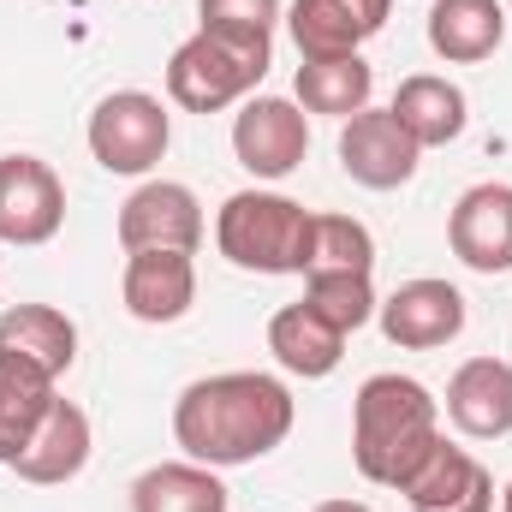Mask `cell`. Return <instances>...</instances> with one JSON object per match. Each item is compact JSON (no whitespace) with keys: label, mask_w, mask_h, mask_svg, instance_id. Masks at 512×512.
<instances>
[{"label":"cell","mask_w":512,"mask_h":512,"mask_svg":"<svg viewBox=\"0 0 512 512\" xmlns=\"http://www.w3.org/2000/svg\"><path fill=\"white\" fill-rule=\"evenodd\" d=\"M304 304L322 316V322H334L340 334H358L364 322H376V280L370 274H346V268H316V274H304Z\"/></svg>","instance_id":"24"},{"label":"cell","mask_w":512,"mask_h":512,"mask_svg":"<svg viewBox=\"0 0 512 512\" xmlns=\"http://www.w3.org/2000/svg\"><path fill=\"white\" fill-rule=\"evenodd\" d=\"M316 512H376V507H364V501H322Z\"/></svg>","instance_id":"27"},{"label":"cell","mask_w":512,"mask_h":512,"mask_svg":"<svg viewBox=\"0 0 512 512\" xmlns=\"http://www.w3.org/2000/svg\"><path fill=\"white\" fill-rule=\"evenodd\" d=\"M126 310L137 322H179L191 304H197V262L185 251H126Z\"/></svg>","instance_id":"15"},{"label":"cell","mask_w":512,"mask_h":512,"mask_svg":"<svg viewBox=\"0 0 512 512\" xmlns=\"http://www.w3.org/2000/svg\"><path fill=\"white\" fill-rule=\"evenodd\" d=\"M54 399L60 393H54V376L48 370L0 352V465H12L30 447V435L42 429V417H48Z\"/></svg>","instance_id":"21"},{"label":"cell","mask_w":512,"mask_h":512,"mask_svg":"<svg viewBox=\"0 0 512 512\" xmlns=\"http://www.w3.org/2000/svg\"><path fill=\"white\" fill-rule=\"evenodd\" d=\"M197 12H203V30L245 36V42H274V24H280V0H197Z\"/></svg>","instance_id":"26"},{"label":"cell","mask_w":512,"mask_h":512,"mask_svg":"<svg viewBox=\"0 0 512 512\" xmlns=\"http://www.w3.org/2000/svg\"><path fill=\"white\" fill-rule=\"evenodd\" d=\"M274 60V42H245V36H221V30H197L173 48L167 60V102L185 114H221L251 102Z\"/></svg>","instance_id":"4"},{"label":"cell","mask_w":512,"mask_h":512,"mask_svg":"<svg viewBox=\"0 0 512 512\" xmlns=\"http://www.w3.org/2000/svg\"><path fill=\"white\" fill-rule=\"evenodd\" d=\"M399 495L411 512H495V477L477 453H465L441 435L435 453L405 477Z\"/></svg>","instance_id":"12"},{"label":"cell","mask_w":512,"mask_h":512,"mask_svg":"<svg viewBox=\"0 0 512 512\" xmlns=\"http://www.w3.org/2000/svg\"><path fill=\"white\" fill-rule=\"evenodd\" d=\"M501 512H512V483H507V489H501Z\"/></svg>","instance_id":"28"},{"label":"cell","mask_w":512,"mask_h":512,"mask_svg":"<svg viewBox=\"0 0 512 512\" xmlns=\"http://www.w3.org/2000/svg\"><path fill=\"white\" fill-rule=\"evenodd\" d=\"M268 352H274L280 370H292V376H304V382H322V376L340 370L346 334H340L334 322H322V316L298 298V304L274 310V322H268Z\"/></svg>","instance_id":"17"},{"label":"cell","mask_w":512,"mask_h":512,"mask_svg":"<svg viewBox=\"0 0 512 512\" xmlns=\"http://www.w3.org/2000/svg\"><path fill=\"white\" fill-rule=\"evenodd\" d=\"M423 149L411 143V131L393 120V108H364L340 126V167L352 185L364 191H399L411 185Z\"/></svg>","instance_id":"10"},{"label":"cell","mask_w":512,"mask_h":512,"mask_svg":"<svg viewBox=\"0 0 512 512\" xmlns=\"http://www.w3.org/2000/svg\"><path fill=\"white\" fill-rule=\"evenodd\" d=\"M0 352H12L60 382L78 364V322L54 304H12L0 316Z\"/></svg>","instance_id":"18"},{"label":"cell","mask_w":512,"mask_h":512,"mask_svg":"<svg viewBox=\"0 0 512 512\" xmlns=\"http://www.w3.org/2000/svg\"><path fill=\"white\" fill-rule=\"evenodd\" d=\"M304 149H310V120L298 102L286 96H251L233 120V155L239 167L256 179H286L304 167Z\"/></svg>","instance_id":"9"},{"label":"cell","mask_w":512,"mask_h":512,"mask_svg":"<svg viewBox=\"0 0 512 512\" xmlns=\"http://www.w3.org/2000/svg\"><path fill=\"white\" fill-rule=\"evenodd\" d=\"M441 441V399L411 376H370L352 399V465L382 483L405 489V477Z\"/></svg>","instance_id":"2"},{"label":"cell","mask_w":512,"mask_h":512,"mask_svg":"<svg viewBox=\"0 0 512 512\" xmlns=\"http://www.w3.org/2000/svg\"><path fill=\"white\" fill-rule=\"evenodd\" d=\"M393 120L411 131L417 149H447V143L465 131L471 108H465V90H459V84H447V78H435V72H417V78L399 84Z\"/></svg>","instance_id":"20"},{"label":"cell","mask_w":512,"mask_h":512,"mask_svg":"<svg viewBox=\"0 0 512 512\" xmlns=\"http://www.w3.org/2000/svg\"><path fill=\"white\" fill-rule=\"evenodd\" d=\"M84 137H90L96 167H108V173H120V179H137V173H149V167L167 155L173 120H167L161 96H149V90H114V96L96 102Z\"/></svg>","instance_id":"5"},{"label":"cell","mask_w":512,"mask_h":512,"mask_svg":"<svg viewBox=\"0 0 512 512\" xmlns=\"http://www.w3.org/2000/svg\"><path fill=\"white\" fill-rule=\"evenodd\" d=\"M393 0H292L286 30L298 42V60H346L370 36H382Z\"/></svg>","instance_id":"11"},{"label":"cell","mask_w":512,"mask_h":512,"mask_svg":"<svg viewBox=\"0 0 512 512\" xmlns=\"http://www.w3.org/2000/svg\"><path fill=\"white\" fill-rule=\"evenodd\" d=\"M66 227V185L36 155H0V245H48Z\"/></svg>","instance_id":"7"},{"label":"cell","mask_w":512,"mask_h":512,"mask_svg":"<svg viewBox=\"0 0 512 512\" xmlns=\"http://www.w3.org/2000/svg\"><path fill=\"white\" fill-rule=\"evenodd\" d=\"M120 245L126 251H185L203 245V203L179 179H149L120 203Z\"/></svg>","instance_id":"6"},{"label":"cell","mask_w":512,"mask_h":512,"mask_svg":"<svg viewBox=\"0 0 512 512\" xmlns=\"http://www.w3.org/2000/svg\"><path fill=\"white\" fill-rule=\"evenodd\" d=\"M84 465H90V417H84V405L54 399L42 429L30 435V447L12 459V471L36 489H54V483H72Z\"/></svg>","instance_id":"16"},{"label":"cell","mask_w":512,"mask_h":512,"mask_svg":"<svg viewBox=\"0 0 512 512\" xmlns=\"http://www.w3.org/2000/svg\"><path fill=\"white\" fill-rule=\"evenodd\" d=\"M227 483L197 465V459H173V465H149L131 483V512H227Z\"/></svg>","instance_id":"22"},{"label":"cell","mask_w":512,"mask_h":512,"mask_svg":"<svg viewBox=\"0 0 512 512\" xmlns=\"http://www.w3.org/2000/svg\"><path fill=\"white\" fill-rule=\"evenodd\" d=\"M292 393L286 382L262 376V370H227V376H203L179 393L173 405V441L185 447V459L209 465V471H233L268 459L286 435H292Z\"/></svg>","instance_id":"1"},{"label":"cell","mask_w":512,"mask_h":512,"mask_svg":"<svg viewBox=\"0 0 512 512\" xmlns=\"http://www.w3.org/2000/svg\"><path fill=\"white\" fill-rule=\"evenodd\" d=\"M447 423L471 441L512 435V364L507 358H471L447 382Z\"/></svg>","instance_id":"14"},{"label":"cell","mask_w":512,"mask_h":512,"mask_svg":"<svg viewBox=\"0 0 512 512\" xmlns=\"http://www.w3.org/2000/svg\"><path fill=\"white\" fill-rule=\"evenodd\" d=\"M316 268L370 274V268H376V239H370V227L352 221V215H316V262H310V274H316Z\"/></svg>","instance_id":"25"},{"label":"cell","mask_w":512,"mask_h":512,"mask_svg":"<svg viewBox=\"0 0 512 512\" xmlns=\"http://www.w3.org/2000/svg\"><path fill=\"white\" fill-rule=\"evenodd\" d=\"M370 90H376V72L364 66V54H346V60H304V66H298V108H304V114L352 120V114L370 108Z\"/></svg>","instance_id":"23"},{"label":"cell","mask_w":512,"mask_h":512,"mask_svg":"<svg viewBox=\"0 0 512 512\" xmlns=\"http://www.w3.org/2000/svg\"><path fill=\"white\" fill-rule=\"evenodd\" d=\"M447 245L477 274H507L512 268V185H501V179L471 185L453 203V215H447Z\"/></svg>","instance_id":"13"},{"label":"cell","mask_w":512,"mask_h":512,"mask_svg":"<svg viewBox=\"0 0 512 512\" xmlns=\"http://www.w3.org/2000/svg\"><path fill=\"white\" fill-rule=\"evenodd\" d=\"M376 322H382L387 346H399V352L453 346L465 334V292L447 280H405L376 304Z\"/></svg>","instance_id":"8"},{"label":"cell","mask_w":512,"mask_h":512,"mask_svg":"<svg viewBox=\"0 0 512 512\" xmlns=\"http://www.w3.org/2000/svg\"><path fill=\"white\" fill-rule=\"evenodd\" d=\"M215 245L233 268L251 274H310L316 215L280 191H233L215 215Z\"/></svg>","instance_id":"3"},{"label":"cell","mask_w":512,"mask_h":512,"mask_svg":"<svg viewBox=\"0 0 512 512\" xmlns=\"http://www.w3.org/2000/svg\"><path fill=\"white\" fill-rule=\"evenodd\" d=\"M507 42V6L501 0H435L429 6V48L453 66H477Z\"/></svg>","instance_id":"19"}]
</instances>
